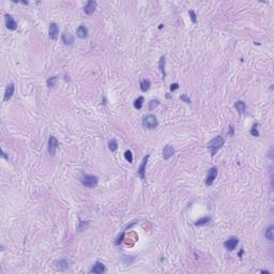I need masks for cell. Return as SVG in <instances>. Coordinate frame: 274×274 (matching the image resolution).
<instances>
[{"label":"cell","mask_w":274,"mask_h":274,"mask_svg":"<svg viewBox=\"0 0 274 274\" xmlns=\"http://www.w3.org/2000/svg\"><path fill=\"white\" fill-rule=\"evenodd\" d=\"M224 145V138L221 135H217L216 137H214L212 140H210L209 144H208V149L210 150L212 155H215L216 152L220 150V149L223 147Z\"/></svg>","instance_id":"cell-1"},{"label":"cell","mask_w":274,"mask_h":274,"mask_svg":"<svg viewBox=\"0 0 274 274\" xmlns=\"http://www.w3.org/2000/svg\"><path fill=\"white\" fill-rule=\"evenodd\" d=\"M80 182L86 188H93L98 185L99 178L96 176H92V175H83L80 178Z\"/></svg>","instance_id":"cell-2"},{"label":"cell","mask_w":274,"mask_h":274,"mask_svg":"<svg viewBox=\"0 0 274 274\" xmlns=\"http://www.w3.org/2000/svg\"><path fill=\"white\" fill-rule=\"evenodd\" d=\"M143 124H144V126H145L146 129L153 130V129H155V128H157V125H159V121H157V118L155 117L154 115H148V116H146V117L144 118Z\"/></svg>","instance_id":"cell-3"},{"label":"cell","mask_w":274,"mask_h":274,"mask_svg":"<svg viewBox=\"0 0 274 274\" xmlns=\"http://www.w3.org/2000/svg\"><path fill=\"white\" fill-rule=\"evenodd\" d=\"M216 177H217V168L216 167L210 168L209 170H208L207 177H206V179H204V183H206V185H208V186L212 185L213 182H214V180L216 179Z\"/></svg>","instance_id":"cell-4"},{"label":"cell","mask_w":274,"mask_h":274,"mask_svg":"<svg viewBox=\"0 0 274 274\" xmlns=\"http://www.w3.org/2000/svg\"><path fill=\"white\" fill-rule=\"evenodd\" d=\"M58 146H59V143L56 137H54V136L49 137V139H48V151H49L51 155H55V154H56Z\"/></svg>","instance_id":"cell-5"},{"label":"cell","mask_w":274,"mask_h":274,"mask_svg":"<svg viewBox=\"0 0 274 274\" xmlns=\"http://www.w3.org/2000/svg\"><path fill=\"white\" fill-rule=\"evenodd\" d=\"M148 159H149V155H146V157H144L141 164H140L139 168H138V170H137V173H138V176H139V178L141 180H145V177H146V175H145V173H146V166H147Z\"/></svg>","instance_id":"cell-6"},{"label":"cell","mask_w":274,"mask_h":274,"mask_svg":"<svg viewBox=\"0 0 274 274\" xmlns=\"http://www.w3.org/2000/svg\"><path fill=\"white\" fill-rule=\"evenodd\" d=\"M6 17V27L9 29V30H15L17 28V22H15L14 17L12 16L10 14H6L4 15Z\"/></svg>","instance_id":"cell-7"},{"label":"cell","mask_w":274,"mask_h":274,"mask_svg":"<svg viewBox=\"0 0 274 274\" xmlns=\"http://www.w3.org/2000/svg\"><path fill=\"white\" fill-rule=\"evenodd\" d=\"M238 243H239V239L237 238V237H231V238H229L225 243H224V245H225V247H226L228 251H233V249L237 247Z\"/></svg>","instance_id":"cell-8"},{"label":"cell","mask_w":274,"mask_h":274,"mask_svg":"<svg viewBox=\"0 0 274 274\" xmlns=\"http://www.w3.org/2000/svg\"><path fill=\"white\" fill-rule=\"evenodd\" d=\"M48 34H49V39L51 40H56L58 38L59 34V28L58 25L56 22H51L49 25V31H48Z\"/></svg>","instance_id":"cell-9"},{"label":"cell","mask_w":274,"mask_h":274,"mask_svg":"<svg viewBox=\"0 0 274 274\" xmlns=\"http://www.w3.org/2000/svg\"><path fill=\"white\" fill-rule=\"evenodd\" d=\"M173 154H175V149H173V146H165V148L163 149V159H169L171 157H173Z\"/></svg>","instance_id":"cell-10"},{"label":"cell","mask_w":274,"mask_h":274,"mask_svg":"<svg viewBox=\"0 0 274 274\" xmlns=\"http://www.w3.org/2000/svg\"><path fill=\"white\" fill-rule=\"evenodd\" d=\"M13 93H14V84L11 83V84H9L8 87H7L6 92H4V96H3V101L8 102L9 100L12 98Z\"/></svg>","instance_id":"cell-11"},{"label":"cell","mask_w":274,"mask_h":274,"mask_svg":"<svg viewBox=\"0 0 274 274\" xmlns=\"http://www.w3.org/2000/svg\"><path fill=\"white\" fill-rule=\"evenodd\" d=\"M95 8H96V1H93V0H90L88 1V3L85 7V13L87 15H91L93 12L95 11Z\"/></svg>","instance_id":"cell-12"},{"label":"cell","mask_w":274,"mask_h":274,"mask_svg":"<svg viewBox=\"0 0 274 274\" xmlns=\"http://www.w3.org/2000/svg\"><path fill=\"white\" fill-rule=\"evenodd\" d=\"M103 272H105V266L102 262H100V261H96L95 265L93 266V268L90 270V273H94V274H101Z\"/></svg>","instance_id":"cell-13"},{"label":"cell","mask_w":274,"mask_h":274,"mask_svg":"<svg viewBox=\"0 0 274 274\" xmlns=\"http://www.w3.org/2000/svg\"><path fill=\"white\" fill-rule=\"evenodd\" d=\"M76 34H77V38H79L81 40L87 39V36H88V29H87L86 26L84 25L79 26L78 28H77V30H76Z\"/></svg>","instance_id":"cell-14"},{"label":"cell","mask_w":274,"mask_h":274,"mask_svg":"<svg viewBox=\"0 0 274 274\" xmlns=\"http://www.w3.org/2000/svg\"><path fill=\"white\" fill-rule=\"evenodd\" d=\"M150 86H151V83H150L149 79H143V80L140 81V90H141L143 92L148 91Z\"/></svg>","instance_id":"cell-15"},{"label":"cell","mask_w":274,"mask_h":274,"mask_svg":"<svg viewBox=\"0 0 274 274\" xmlns=\"http://www.w3.org/2000/svg\"><path fill=\"white\" fill-rule=\"evenodd\" d=\"M245 103L243 101H238L235 103V108L238 110L240 114H244L245 112Z\"/></svg>","instance_id":"cell-16"},{"label":"cell","mask_w":274,"mask_h":274,"mask_svg":"<svg viewBox=\"0 0 274 274\" xmlns=\"http://www.w3.org/2000/svg\"><path fill=\"white\" fill-rule=\"evenodd\" d=\"M56 267L58 270L63 271V270H65V269L69 267V263H67V261L65 259H61V260H58L56 262Z\"/></svg>","instance_id":"cell-17"},{"label":"cell","mask_w":274,"mask_h":274,"mask_svg":"<svg viewBox=\"0 0 274 274\" xmlns=\"http://www.w3.org/2000/svg\"><path fill=\"white\" fill-rule=\"evenodd\" d=\"M273 230H274V227L271 225V226H269V228L266 230V232H265V237L270 241H273V238H274V236H273L274 231Z\"/></svg>","instance_id":"cell-18"},{"label":"cell","mask_w":274,"mask_h":274,"mask_svg":"<svg viewBox=\"0 0 274 274\" xmlns=\"http://www.w3.org/2000/svg\"><path fill=\"white\" fill-rule=\"evenodd\" d=\"M62 41L65 42V44L69 45V44H73V42H74V38H73L72 36H70V34H62Z\"/></svg>","instance_id":"cell-19"},{"label":"cell","mask_w":274,"mask_h":274,"mask_svg":"<svg viewBox=\"0 0 274 274\" xmlns=\"http://www.w3.org/2000/svg\"><path fill=\"white\" fill-rule=\"evenodd\" d=\"M159 71L163 73V76H165L166 75V73H165V57L164 56H162L161 57V59H159Z\"/></svg>","instance_id":"cell-20"},{"label":"cell","mask_w":274,"mask_h":274,"mask_svg":"<svg viewBox=\"0 0 274 274\" xmlns=\"http://www.w3.org/2000/svg\"><path fill=\"white\" fill-rule=\"evenodd\" d=\"M144 101H145L144 96H139V98H137V100H135V102H134L135 108L141 109V107H143V105H144Z\"/></svg>","instance_id":"cell-21"},{"label":"cell","mask_w":274,"mask_h":274,"mask_svg":"<svg viewBox=\"0 0 274 274\" xmlns=\"http://www.w3.org/2000/svg\"><path fill=\"white\" fill-rule=\"evenodd\" d=\"M210 221H211V218H210L209 216H204V217H202L200 220H198V221H196L195 225L196 226H202V225H204V224L209 223Z\"/></svg>","instance_id":"cell-22"},{"label":"cell","mask_w":274,"mask_h":274,"mask_svg":"<svg viewBox=\"0 0 274 274\" xmlns=\"http://www.w3.org/2000/svg\"><path fill=\"white\" fill-rule=\"evenodd\" d=\"M108 148H109V150L112 152H115L116 150L118 149V143L116 141V139H112V140H109V143H108Z\"/></svg>","instance_id":"cell-23"},{"label":"cell","mask_w":274,"mask_h":274,"mask_svg":"<svg viewBox=\"0 0 274 274\" xmlns=\"http://www.w3.org/2000/svg\"><path fill=\"white\" fill-rule=\"evenodd\" d=\"M57 80H58V76H53V77H49V78L47 79V86L49 87V88H51V87H55V86H56Z\"/></svg>","instance_id":"cell-24"},{"label":"cell","mask_w":274,"mask_h":274,"mask_svg":"<svg viewBox=\"0 0 274 274\" xmlns=\"http://www.w3.org/2000/svg\"><path fill=\"white\" fill-rule=\"evenodd\" d=\"M159 105V100H151L150 103H149V110H153V109L157 108Z\"/></svg>","instance_id":"cell-25"},{"label":"cell","mask_w":274,"mask_h":274,"mask_svg":"<svg viewBox=\"0 0 274 274\" xmlns=\"http://www.w3.org/2000/svg\"><path fill=\"white\" fill-rule=\"evenodd\" d=\"M258 126H259V124H258V123H255L254 125H253V128L251 129V134H252L253 136H255V137H258V136H259V132H258Z\"/></svg>","instance_id":"cell-26"},{"label":"cell","mask_w":274,"mask_h":274,"mask_svg":"<svg viewBox=\"0 0 274 274\" xmlns=\"http://www.w3.org/2000/svg\"><path fill=\"white\" fill-rule=\"evenodd\" d=\"M124 157L129 163H133V154L130 150H126L125 153H124Z\"/></svg>","instance_id":"cell-27"},{"label":"cell","mask_w":274,"mask_h":274,"mask_svg":"<svg viewBox=\"0 0 274 274\" xmlns=\"http://www.w3.org/2000/svg\"><path fill=\"white\" fill-rule=\"evenodd\" d=\"M123 238H124V232H122L121 236H119V237L117 238V240L115 241V245H119V244L123 241Z\"/></svg>","instance_id":"cell-28"},{"label":"cell","mask_w":274,"mask_h":274,"mask_svg":"<svg viewBox=\"0 0 274 274\" xmlns=\"http://www.w3.org/2000/svg\"><path fill=\"white\" fill-rule=\"evenodd\" d=\"M87 225H88V224L85 223V222H79V226H78V228H77V230H78V231H83V230L85 229V227H87Z\"/></svg>","instance_id":"cell-29"},{"label":"cell","mask_w":274,"mask_h":274,"mask_svg":"<svg viewBox=\"0 0 274 274\" xmlns=\"http://www.w3.org/2000/svg\"><path fill=\"white\" fill-rule=\"evenodd\" d=\"M188 14L191 15V20H192V22L195 24V22H197V18H196V14L194 13V11H190L188 12Z\"/></svg>","instance_id":"cell-30"},{"label":"cell","mask_w":274,"mask_h":274,"mask_svg":"<svg viewBox=\"0 0 274 274\" xmlns=\"http://www.w3.org/2000/svg\"><path fill=\"white\" fill-rule=\"evenodd\" d=\"M182 100V101H184V102H186V103H191V100L190 99L186 96L185 94H183V95H181V98H180Z\"/></svg>","instance_id":"cell-31"},{"label":"cell","mask_w":274,"mask_h":274,"mask_svg":"<svg viewBox=\"0 0 274 274\" xmlns=\"http://www.w3.org/2000/svg\"><path fill=\"white\" fill-rule=\"evenodd\" d=\"M178 88H179V85H178V84H173L170 86V90H171V91H175V90H177Z\"/></svg>","instance_id":"cell-32"},{"label":"cell","mask_w":274,"mask_h":274,"mask_svg":"<svg viewBox=\"0 0 274 274\" xmlns=\"http://www.w3.org/2000/svg\"><path fill=\"white\" fill-rule=\"evenodd\" d=\"M235 134V132H233V126L230 125L229 126V132H228V135H233Z\"/></svg>","instance_id":"cell-33"}]
</instances>
